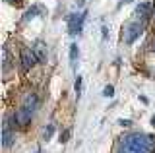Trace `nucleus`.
Instances as JSON below:
<instances>
[{"label":"nucleus","mask_w":155,"mask_h":153,"mask_svg":"<svg viewBox=\"0 0 155 153\" xmlns=\"http://www.w3.org/2000/svg\"><path fill=\"white\" fill-rule=\"evenodd\" d=\"M155 149V136L130 134L118 142V153H151Z\"/></svg>","instance_id":"obj_1"},{"label":"nucleus","mask_w":155,"mask_h":153,"mask_svg":"<svg viewBox=\"0 0 155 153\" xmlns=\"http://www.w3.org/2000/svg\"><path fill=\"white\" fill-rule=\"evenodd\" d=\"M142 31H143V21H130V23H126L124 25V29H122V39L126 45H132V43L138 39L140 35H142Z\"/></svg>","instance_id":"obj_2"},{"label":"nucleus","mask_w":155,"mask_h":153,"mask_svg":"<svg viewBox=\"0 0 155 153\" xmlns=\"http://www.w3.org/2000/svg\"><path fill=\"white\" fill-rule=\"evenodd\" d=\"M84 20H85V12L72 14V16L68 18V29H70V35H76V33L81 31V27H84Z\"/></svg>","instance_id":"obj_3"},{"label":"nucleus","mask_w":155,"mask_h":153,"mask_svg":"<svg viewBox=\"0 0 155 153\" xmlns=\"http://www.w3.org/2000/svg\"><path fill=\"white\" fill-rule=\"evenodd\" d=\"M35 62H37V56H35V52H33V49L23 47L21 49V70L29 72L33 66H35Z\"/></svg>","instance_id":"obj_4"},{"label":"nucleus","mask_w":155,"mask_h":153,"mask_svg":"<svg viewBox=\"0 0 155 153\" xmlns=\"http://www.w3.org/2000/svg\"><path fill=\"white\" fill-rule=\"evenodd\" d=\"M14 142H16V132L12 130V124H10V120L6 118V122H4V130H2V145L8 149Z\"/></svg>","instance_id":"obj_5"},{"label":"nucleus","mask_w":155,"mask_h":153,"mask_svg":"<svg viewBox=\"0 0 155 153\" xmlns=\"http://www.w3.org/2000/svg\"><path fill=\"white\" fill-rule=\"evenodd\" d=\"M33 52H35L39 62H47V45H45V41L37 39L35 43H33Z\"/></svg>","instance_id":"obj_6"},{"label":"nucleus","mask_w":155,"mask_h":153,"mask_svg":"<svg viewBox=\"0 0 155 153\" xmlns=\"http://www.w3.org/2000/svg\"><path fill=\"white\" fill-rule=\"evenodd\" d=\"M31 111H27L25 107H19L16 111V122L19 124V126H27L29 122H31Z\"/></svg>","instance_id":"obj_7"},{"label":"nucleus","mask_w":155,"mask_h":153,"mask_svg":"<svg viewBox=\"0 0 155 153\" xmlns=\"http://www.w3.org/2000/svg\"><path fill=\"white\" fill-rule=\"evenodd\" d=\"M37 105H39V99H37V95L35 93H27L25 95V99H23V105H21V107H25L27 109V111H35V109H37Z\"/></svg>","instance_id":"obj_8"},{"label":"nucleus","mask_w":155,"mask_h":153,"mask_svg":"<svg viewBox=\"0 0 155 153\" xmlns=\"http://www.w3.org/2000/svg\"><path fill=\"white\" fill-rule=\"evenodd\" d=\"M149 10H151V4H140L138 8H136V14H138V18L142 16V21L145 23V20L149 18Z\"/></svg>","instance_id":"obj_9"},{"label":"nucleus","mask_w":155,"mask_h":153,"mask_svg":"<svg viewBox=\"0 0 155 153\" xmlns=\"http://www.w3.org/2000/svg\"><path fill=\"white\" fill-rule=\"evenodd\" d=\"M78 56H80V50H78V45H76V43H72V45H70V64H72V68H76Z\"/></svg>","instance_id":"obj_10"},{"label":"nucleus","mask_w":155,"mask_h":153,"mask_svg":"<svg viewBox=\"0 0 155 153\" xmlns=\"http://www.w3.org/2000/svg\"><path fill=\"white\" fill-rule=\"evenodd\" d=\"M37 12H39V6H31V8L27 10V14L23 16V21H27V20H33V18L37 16Z\"/></svg>","instance_id":"obj_11"},{"label":"nucleus","mask_w":155,"mask_h":153,"mask_svg":"<svg viewBox=\"0 0 155 153\" xmlns=\"http://www.w3.org/2000/svg\"><path fill=\"white\" fill-rule=\"evenodd\" d=\"M52 132H54V126H52V124H48V126L45 128V132H43V138L48 142V140H51V136H52Z\"/></svg>","instance_id":"obj_12"},{"label":"nucleus","mask_w":155,"mask_h":153,"mask_svg":"<svg viewBox=\"0 0 155 153\" xmlns=\"http://www.w3.org/2000/svg\"><path fill=\"white\" fill-rule=\"evenodd\" d=\"M2 64H4V70H8L10 60H8V49H6V47L2 49Z\"/></svg>","instance_id":"obj_13"},{"label":"nucleus","mask_w":155,"mask_h":153,"mask_svg":"<svg viewBox=\"0 0 155 153\" xmlns=\"http://www.w3.org/2000/svg\"><path fill=\"white\" fill-rule=\"evenodd\" d=\"M103 95H105V97H113V95H114V87H113V85H107V87L103 89Z\"/></svg>","instance_id":"obj_14"},{"label":"nucleus","mask_w":155,"mask_h":153,"mask_svg":"<svg viewBox=\"0 0 155 153\" xmlns=\"http://www.w3.org/2000/svg\"><path fill=\"white\" fill-rule=\"evenodd\" d=\"M74 87H76V95H78V99H80V95H81V78H80V76H78V80H76V85H74Z\"/></svg>","instance_id":"obj_15"},{"label":"nucleus","mask_w":155,"mask_h":153,"mask_svg":"<svg viewBox=\"0 0 155 153\" xmlns=\"http://www.w3.org/2000/svg\"><path fill=\"white\" fill-rule=\"evenodd\" d=\"M68 138H70V130H64V132H62V136H60V143H66Z\"/></svg>","instance_id":"obj_16"},{"label":"nucleus","mask_w":155,"mask_h":153,"mask_svg":"<svg viewBox=\"0 0 155 153\" xmlns=\"http://www.w3.org/2000/svg\"><path fill=\"white\" fill-rule=\"evenodd\" d=\"M118 124H120V126H126V128H128V126H132V120H128V118H120Z\"/></svg>","instance_id":"obj_17"},{"label":"nucleus","mask_w":155,"mask_h":153,"mask_svg":"<svg viewBox=\"0 0 155 153\" xmlns=\"http://www.w3.org/2000/svg\"><path fill=\"white\" fill-rule=\"evenodd\" d=\"M76 6H78V8H84V6H85V0H78Z\"/></svg>","instance_id":"obj_18"},{"label":"nucleus","mask_w":155,"mask_h":153,"mask_svg":"<svg viewBox=\"0 0 155 153\" xmlns=\"http://www.w3.org/2000/svg\"><path fill=\"white\" fill-rule=\"evenodd\" d=\"M151 49L155 50V37H153V41H151Z\"/></svg>","instance_id":"obj_19"},{"label":"nucleus","mask_w":155,"mask_h":153,"mask_svg":"<svg viewBox=\"0 0 155 153\" xmlns=\"http://www.w3.org/2000/svg\"><path fill=\"white\" fill-rule=\"evenodd\" d=\"M151 124H153V126H155V114H153V116H151Z\"/></svg>","instance_id":"obj_20"},{"label":"nucleus","mask_w":155,"mask_h":153,"mask_svg":"<svg viewBox=\"0 0 155 153\" xmlns=\"http://www.w3.org/2000/svg\"><path fill=\"white\" fill-rule=\"evenodd\" d=\"M122 2H134V0H122ZM122 2H120V4H122Z\"/></svg>","instance_id":"obj_21"},{"label":"nucleus","mask_w":155,"mask_h":153,"mask_svg":"<svg viewBox=\"0 0 155 153\" xmlns=\"http://www.w3.org/2000/svg\"><path fill=\"white\" fill-rule=\"evenodd\" d=\"M153 151H155V149H153Z\"/></svg>","instance_id":"obj_22"}]
</instances>
